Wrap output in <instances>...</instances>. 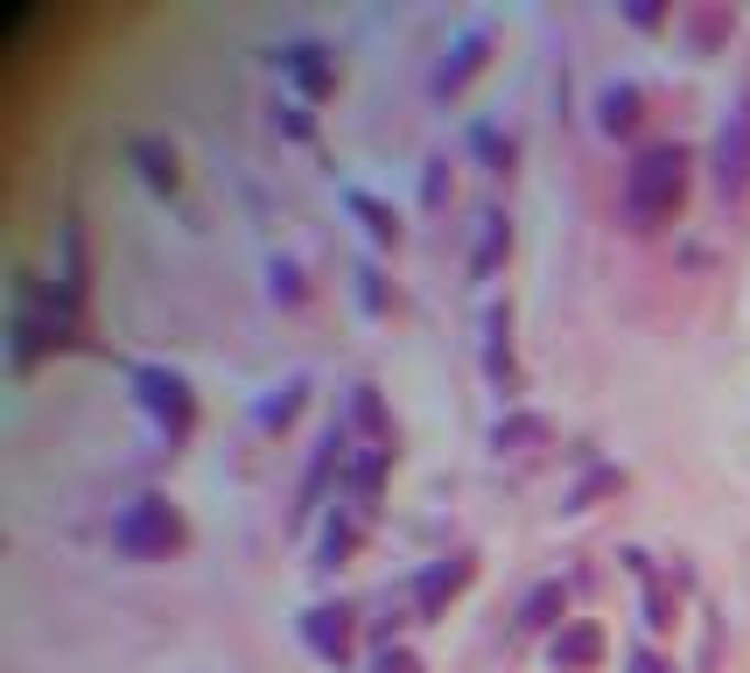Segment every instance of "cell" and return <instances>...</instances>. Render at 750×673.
I'll return each instance as SVG.
<instances>
[{
  "label": "cell",
  "mask_w": 750,
  "mask_h": 673,
  "mask_svg": "<svg viewBox=\"0 0 750 673\" xmlns=\"http://www.w3.org/2000/svg\"><path fill=\"white\" fill-rule=\"evenodd\" d=\"M681 197H687V148L660 141V148H645V155L624 169V218L639 225V232H645V225H660V218H673Z\"/></svg>",
  "instance_id": "obj_1"
},
{
  "label": "cell",
  "mask_w": 750,
  "mask_h": 673,
  "mask_svg": "<svg viewBox=\"0 0 750 673\" xmlns=\"http://www.w3.org/2000/svg\"><path fill=\"white\" fill-rule=\"evenodd\" d=\"M112 547L133 554V562H169L183 547V512L169 498H133V506L112 519Z\"/></svg>",
  "instance_id": "obj_2"
},
{
  "label": "cell",
  "mask_w": 750,
  "mask_h": 673,
  "mask_svg": "<svg viewBox=\"0 0 750 673\" xmlns=\"http://www.w3.org/2000/svg\"><path fill=\"white\" fill-rule=\"evenodd\" d=\"M64 330H70V302H56L35 281H22V295H14V365L29 372L50 344H64Z\"/></svg>",
  "instance_id": "obj_3"
},
{
  "label": "cell",
  "mask_w": 750,
  "mask_h": 673,
  "mask_svg": "<svg viewBox=\"0 0 750 673\" xmlns=\"http://www.w3.org/2000/svg\"><path fill=\"white\" fill-rule=\"evenodd\" d=\"M133 393H141V408L162 421V435L169 442H183L189 435V379L183 372H169V365H141V372H133Z\"/></svg>",
  "instance_id": "obj_4"
},
{
  "label": "cell",
  "mask_w": 750,
  "mask_h": 673,
  "mask_svg": "<svg viewBox=\"0 0 750 673\" xmlns=\"http://www.w3.org/2000/svg\"><path fill=\"white\" fill-rule=\"evenodd\" d=\"M716 189L722 197H743L750 189V91L729 106V120L716 133Z\"/></svg>",
  "instance_id": "obj_5"
},
{
  "label": "cell",
  "mask_w": 750,
  "mask_h": 673,
  "mask_svg": "<svg viewBox=\"0 0 750 673\" xmlns=\"http://www.w3.org/2000/svg\"><path fill=\"white\" fill-rule=\"evenodd\" d=\"M274 64L309 91V99H330V91H337V64H330V50H323V43H287V50H274Z\"/></svg>",
  "instance_id": "obj_6"
},
{
  "label": "cell",
  "mask_w": 750,
  "mask_h": 673,
  "mask_svg": "<svg viewBox=\"0 0 750 673\" xmlns=\"http://www.w3.org/2000/svg\"><path fill=\"white\" fill-rule=\"evenodd\" d=\"M302 639H309L316 660H344V645H351V610H344V604L302 610Z\"/></svg>",
  "instance_id": "obj_7"
},
{
  "label": "cell",
  "mask_w": 750,
  "mask_h": 673,
  "mask_svg": "<svg viewBox=\"0 0 750 673\" xmlns=\"http://www.w3.org/2000/svg\"><path fill=\"white\" fill-rule=\"evenodd\" d=\"M464 583H470V554H449V562H435V568L414 583V610H421V618H435V610L449 604Z\"/></svg>",
  "instance_id": "obj_8"
},
{
  "label": "cell",
  "mask_w": 750,
  "mask_h": 673,
  "mask_svg": "<svg viewBox=\"0 0 750 673\" xmlns=\"http://www.w3.org/2000/svg\"><path fill=\"white\" fill-rule=\"evenodd\" d=\"M485 50H491V35H485V29H470L464 43H456L449 56H442V70H435V99H456V91L470 85V70L485 64Z\"/></svg>",
  "instance_id": "obj_9"
},
{
  "label": "cell",
  "mask_w": 750,
  "mask_h": 673,
  "mask_svg": "<svg viewBox=\"0 0 750 673\" xmlns=\"http://www.w3.org/2000/svg\"><path fill=\"white\" fill-rule=\"evenodd\" d=\"M387 464H393V449H387V442H365V449L344 456V477H351L358 506H372V498H379V477H387Z\"/></svg>",
  "instance_id": "obj_10"
},
{
  "label": "cell",
  "mask_w": 750,
  "mask_h": 673,
  "mask_svg": "<svg viewBox=\"0 0 750 673\" xmlns=\"http://www.w3.org/2000/svg\"><path fill=\"white\" fill-rule=\"evenodd\" d=\"M596 652H604V631H596V625H568L562 639H554V673H589Z\"/></svg>",
  "instance_id": "obj_11"
},
{
  "label": "cell",
  "mask_w": 750,
  "mask_h": 673,
  "mask_svg": "<svg viewBox=\"0 0 750 673\" xmlns=\"http://www.w3.org/2000/svg\"><path fill=\"white\" fill-rule=\"evenodd\" d=\"M596 120H604V133H624L631 120H639V85H604V99H596Z\"/></svg>",
  "instance_id": "obj_12"
},
{
  "label": "cell",
  "mask_w": 750,
  "mask_h": 673,
  "mask_svg": "<svg viewBox=\"0 0 750 673\" xmlns=\"http://www.w3.org/2000/svg\"><path fill=\"white\" fill-rule=\"evenodd\" d=\"M562 610H568V589H562V583H541L526 604H519V625H526V631H547Z\"/></svg>",
  "instance_id": "obj_13"
},
{
  "label": "cell",
  "mask_w": 750,
  "mask_h": 673,
  "mask_svg": "<svg viewBox=\"0 0 750 673\" xmlns=\"http://www.w3.org/2000/svg\"><path fill=\"white\" fill-rule=\"evenodd\" d=\"M526 442H547V421L541 414H506L491 428V449H526Z\"/></svg>",
  "instance_id": "obj_14"
},
{
  "label": "cell",
  "mask_w": 750,
  "mask_h": 673,
  "mask_svg": "<svg viewBox=\"0 0 750 673\" xmlns=\"http://www.w3.org/2000/svg\"><path fill=\"white\" fill-rule=\"evenodd\" d=\"M477 225H485V232H477V274H491V267L498 260H506V210H485V218H477Z\"/></svg>",
  "instance_id": "obj_15"
},
{
  "label": "cell",
  "mask_w": 750,
  "mask_h": 673,
  "mask_svg": "<svg viewBox=\"0 0 750 673\" xmlns=\"http://www.w3.org/2000/svg\"><path fill=\"white\" fill-rule=\"evenodd\" d=\"M302 393H309V379H287V387H274V400H260V428H287L302 408Z\"/></svg>",
  "instance_id": "obj_16"
},
{
  "label": "cell",
  "mask_w": 750,
  "mask_h": 673,
  "mask_svg": "<svg viewBox=\"0 0 750 673\" xmlns=\"http://www.w3.org/2000/svg\"><path fill=\"white\" fill-rule=\"evenodd\" d=\"M133 162H141V176L155 189H176V155H169L162 141H133Z\"/></svg>",
  "instance_id": "obj_17"
},
{
  "label": "cell",
  "mask_w": 750,
  "mask_h": 673,
  "mask_svg": "<svg viewBox=\"0 0 750 673\" xmlns=\"http://www.w3.org/2000/svg\"><path fill=\"white\" fill-rule=\"evenodd\" d=\"M351 421H358V428L372 435V442H387V408H379V393H372V387H358V393H351Z\"/></svg>",
  "instance_id": "obj_18"
},
{
  "label": "cell",
  "mask_w": 750,
  "mask_h": 673,
  "mask_svg": "<svg viewBox=\"0 0 750 673\" xmlns=\"http://www.w3.org/2000/svg\"><path fill=\"white\" fill-rule=\"evenodd\" d=\"M351 210L365 218V232H372L379 246H387V239L400 232V225H393V210H387V204H372V197H365V189H351Z\"/></svg>",
  "instance_id": "obj_19"
},
{
  "label": "cell",
  "mask_w": 750,
  "mask_h": 673,
  "mask_svg": "<svg viewBox=\"0 0 750 673\" xmlns=\"http://www.w3.org/2000/svg\"><path fill=\"white\" fill-rule=\"evenodd\" d=\"M506 330H512L506 302H491V316H485V337H491V379H506Z\"/></svg>",
  "instance_id": "obj_20"
},
{
  "label": "cell",
  "mask_w": 750,
  "mask_h": 673,
  "mask_svg": "<svg viewBox=\"0 0 750 673\" xmlns=\"http://www.w3.org/2000/svg\"><path fill=\"white\" fill-rule=\"evenodd\" d=\"M351 547H358V527H344V519H330V533H323V562H344Z\"/></svg>",
  "instance_id": "obj_21"
},
{
  "label": "cell",
  "mask_w": 750,
  "mask_h": 673,
  "mask_svg": "<svg viewBox=\"0 0 750 673\" xmlns=\"http://www.w3.org/2000/svg\"><path fill=\"white\" fill-rule=\"evenodd\" d=\"M610 485H618V470H596V477H583V485L568 491V512H583L589 498H596V491H610Z\"/></svg>",
  "instance_id": "obj_22"
},
{
  "label": "cell",
  "mask_w": 750,
  "mask_h": 673,
  "mask_svg": "<svg viewBox=\"0 0 750 673\" xmlns=\"http://www.w3.org/2000/svg\"><path fill=\"white\" fill-rule=\"evenodd\" d=\"M372 673H414V652H400V645H387V652H379V660H372Z\"/></svg>",
  "instance_id": "obj_23"
},
{
  "label": "cell",
  "mask_w": 750,
  "mask_h": 673,
  "mask_svg": "<svg viewBox=\"0 0 750 673\" xmlns=\"http://www.w3.org/2000/svg\"><path fill=\"white\" fill-rule=\"evenodd\" d=\"M442 189H449V162H428V183H421V197L442 204Z\"/></svg>",
  "instance_id": "obj_24"
},
{
  "label": "cell",
  "mask_w": 750,
  "mask_h": 673,
  "mask_svg": "<svg viewBox=\"0 0 750 673\" xmlns=\"http://www.w3.org/2000/svg\"><path fill=\"white\" fill-rule=\"evenodd\" d=\"M477 155H491V162H512V148H506V141H498V133H491V127H477Z\"/></svg>",
  "instance_id": "obj_25"
},
{
  "label": "cell",
  "mask_w": 750,
  "mask_h": 673,
  "mask_svg": "<svg viewBox=\"0 0 750 673\" xmlns=\"http://www.w3.org/2000/svg\"><path fill=\"white\" fill-rule=\"evenodd\" d=\"M274 295H281V302H302V281H295V267H274Z\"/></svg>",
  "instance_id": "obj_26"
},
{
  "label": "cell",
  "mask_w": 750,
  "mask_h": 673,
  "mask_svg": "<svg viewBox=\"0 0 750 673\" xmlns=\"http://www.w3.org/2000/svg\"><path fill=\"white\" fill-rule=\"evenodd\" d=\"M631 673H660V660H652V652H639V660H631Z\"/></svg>",
  "instance_id": "obj_27"
}]
</instances>
